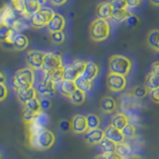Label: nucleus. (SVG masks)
I'll return each mask as SVG.
<instances>
[{"mask_svg": "<svg viewBox=\"0 0 159 159\" xmlns=\"http://www.w3.org/2000/svg\"><path fill=\"white\" fill-rule=\"evenodd\" d=\"M29 145L35 150H48L51 148L56 141L55 134L47 128L40 129V130L28 132Z\"/></svg>", "mask_w": 159, "mask_h": 159, "instance_id": "1", "label": "nucleus"}, {"mask_svg": "<svg viewBox=\"0 0 159 159\" xmlns=\"http://www.w3.org/2000/svg\"><path fill=\"white\" fill-rule=\"evenodd\" d=\"M35 82V74L34 70L29 67H25L19 69L15 72L11 79V86L15 92L20 89H27L33 87Z\"/></svg>", "mask_w": 159, "mask_h": 159, "instance_id": "2", "label": "nucleus"}, {"mask_svg": "<svg viewBox=\"0 0 159 159\" xmlns=\"http://www.w3.org/2000/svg\"><path fill=\"white\" fill-rule=\"evenodd\" d=\"M111 35V26L107 20L102 18H96L89 25V37L93 41L102 42Z\"/></svg>", "mask_w": 159, "mask_h": 159, "instance_id": "3", "label": "nucleus"}, {"mask_svg": "<svg viewBox=\"0 0 159 159\" xmlns=\"http://www.w3.org/2000/svg\"><path fill=\"white\" fill-rule=\"evenodd\" d=\"M132 68L131 60L123 55H112L108 60L109 73L127 76Z\"/></svg>", "mask_w": 159, "mask_h": 159, "instance_id": "4", "label": "nucleus"}, {"mask_svg": "<svg viewBox=\"0 0 159 159\" xmlns=\"http://www.w3.org/2000/svg\"><path fill=\"white\" fill-rule=\"evenodd\" d=\"M55 15V12L52 8L50 7H41L36 13L32 15V17L30 18L31 20L32 27L40 29L45 26H47L48 23L51 21V19Z\"/></svg>", "mask_w": 159, "mask_h": 159, "instance_id": "5", "label": "nucleus"}, {"mask_svg": "<svg viewBox=\"0 0 159 159\" xmlns=\"http://www.w3.org/2000/svg\"><path fill=\"white\" fill-rule=\"evenodd\" d=\"M86 63L83 60H75V61L68 65L64 66V80L69 81H76V80L83 75V72L86 67Z\"/></svg>", "mask_w": 159, "mask_h": 159, "instance_id": "6", "label": "nucleus"}, {"mask_svg": "<svg viewBox=\"0 0 159 159\" xmlns=\"http://www.w3.org/2000/svg\"><path fill=\"white\" fill-rule=\"evenodd\" d=\"M43 111L40 103V98H35L24 104V111L22 113L23 120L26 124H29L39 112Z\"/></svg>", "mask_w": 159, "mask_h": 159, "instance_id": "7", "label": "nucleus"}, {"mask_svg": "<svg viewBox=\"0 0 159 159\" xmlns=\"http://www.w3.org/2000/svg\"><path fill=\"white\" fill-rule=\"evenodd\" d=\"M18 14L19 13L14 9L13 5L5 4L0 8V23L13 28L20 20V18H18Z\"/></svg>", "mask_w": 159, "mask_h": 159, "instance_id": "8", "label": "nucleus"}, {"mask_svg": "<svg viewBox=\"0 0 159 159\" xmlns=\"http://www.w3.org/2000/svg\"><path fill=\"white\" fill-rule=\"evenodd\" d=\"M107 87L109 91L113 93H119L124 91L127 86V80L125 76L113 73H108L106 79Z\"/></svg>", "mask_w": 159, "mask_h": 159, "instance_id": "9", "label": "nucleus"}, {"mask_svg": "<svg viewBox=\"0 0 159 159\" xmlns=\"http://www.w3.org/2000/svg\"><path fill=\"white\" fill-rule=\"evenodd\" d=\"M37 93L41 98L51 99L56 93V84H54L51 80L44 75L41 82L38 84Z\"/></svg>", "mask_w": 159, "mask_h": 159, "instance_id": "10", "label": "nucleus"}, {"mask_svg": "<svg viewBox=\"0 0 159 159\" xmlns=\"http://www.w3.org/2000/svg\"><path fill=\"white\" fill-rule=\"evenodd\" d=\"M45 55H46V52L39 51V50H30L25 56L26 64L29 68H31L34 71L42 70Z\"/></svg>", "mask_w": 159, "mask_h": 159, "instance_id": "11", "label": "nucleus"}, {"mask_svg": "<svg viewBox=\"0 0 159 159\" xmlns=\"http://www.w3.org/2000/svg\"><path fill=\"white\" fill-rule=\"evenodd\" d=\"M63 66V60L60 55L53 53V52H46L44 58V63L42 67V71L44 73H48L50 71H53L55 69L62 68Z\"/></svg>", "mask_w": 159, "mask_h": 159, "instance_id": "12", "label": "nucleus"}, {"mask_svg": "<svg viewBox=\"0 0 159 159\" xmlns=\"http://www.w3.org/2000/svg\"><path fill=\"white\" fill-rule=\"evenodd\" d=\"M50 122V118L48 116V114L45 111L39 112L33 120L30 122L28 125V132H32V131H36L40 130V129L46 128L47 125Z\"/></svg>", "mask_w": 159, "mask_h": 159, "instance_id": "13", "label": "nucleus"}, {"mask_svg": "<svg viewBox=\"0 0 159 159\" xmlns=\"http://www.w3.org/2000/svg\"><path fill=\"white\" fill-rule=\"evenodd\" d=\"M71 130L74 133L77 134H84L88 130V122H87V116L83 114H76L71 120Z\"/></svg>", "mask_w": 159, "mask_h": 159, "instance_id": "14", "label": "nucleus"}, {"mask_svg": "<svg viewBox=\"0 0 159 159\" xmlns=\"http://www.w3.org/2000/svg\"><path fill=\"white\" fill-rule=\"evenodd\" d=\"M103 138H104V131L101 128L88 130L84 134V139L86 140V142L89 145H97V144H99Z\"/></svg>", "mask_w": 159, "mask_h": 159, "instance_id": "15", "label": "nucleus"}, {"mask_svg": "<svg viewBox=\"0 0 159 159\" xmlns=\"http://www.w3.org/2000/svg\"><path fill=\"white\" fill-rule=\"evenodd\" d=\"M103 131H104V137L113 142H116V144L122 143L125 140V137L123 136L121 130H119L116 127L112 126L111 124H108Z\"/></svg>", "mask_w": 159, "mask_h": 159, "instance_id": "16", "label": "nucleus"}, {"mask_svg": "<svg viewBox=\"0 0 159 159\" xmlns=\"http://www.w3.org/2000/svg\"><path fill=\"white\" fill-rule=\"evenodd\" d=\"M66 26V20H65L64 16L59 13H55L53 18L51 19L47 25L48 31L50 33L53 32H59V31H63Z\"/></svg>", "mask_w": 159, "mask_h": 159, "instance_id": "17", "label": "nucleus"}, {"mask_svg": "<svg viewBox=\"0 0 159 159\" xmlns=\"http://www.w3.org/2000/svg\"><path fill=\"white\" fill-rule=\"evenodd\" d=\"M23 14L22 16L26 19H30L34 13H36L42 6L36 0H22Z\"/></svg>", "mask_w": 159, "mask_h": 159, "instance_id": "18", "label": "nucleus"}, {"mask_svg": "<svg viewBox=\"0 0 159 159\" xmlns=\"http://www.w3.org/2000/svg\"><path fill=\"white\" fill-rule=\"evenodd\" d=\"M16 96H17L18 101L24 106V104L28 102L29 101H31V99L38 97L37 89H35L34 87H31V88L20 89V91L16 92Z\"/></svg>", "mask_w": 159, "mask_h": 159, "instance_id": "19", "label": "nucleus"}, {"mask_svg": "<svg viewBox=\"0 0 159 159\" xmlns=\"http://www.w3.org/2000/svg\"><path fill=\"white\" fill-rule=\"evenodd\" d=\"M99 107L102 111V112L109 114L114 112L117 109V102L116 99L112 97H103L101 102H99Z\"/></svg>", "mask_w": 159, "mask_h": 159, "instance_id": "20", "label": "nucleus"}, {"mask_svg": "<svg viewBox=\"0 0 159 159\" xmlns=\"http://www.w3.org/2000/svg\"><path fill=\"white\" fill-rule=\"evenodd\" d=\"M97 14L98 18H102L104 20L112 19L113 8L108 1L99 2L97 6Z\"/></svg>", "mask_w": 159, "mask_h": 159, "instance_id": "21", "label": "nucleus"}, {"mask_svg": "<svg viewBox=\"0 0 159 159\" xmlns=\"http://www.w3.org/2000/svg\"><path fill=\"white\" fill-rule=\"evenodd\" d=\"M98 74H99V67H98V65L96 64L94 62L88 61L86 63V67H84V70L82 76L93 82L94 79L98 78Z\"/></svg>", "mask_w": 159, "mask_h": 159, "instance_id": "22", "label": "nucleus"}, {"mask_svg": "<svg viewBox=\"0 0 159 159\" xmlns=\"http://www.w3.org/2000/svg\"><path fill=\"white\" fill-rule=\"evenodd\" d=\"M77 89L76 83L74 81H69V80H63V81L59 84V91L64 97L70 98V97L75 93Z\"/></svg>", "mask_w": 159, "mask_h": 159, "instance_id": "23", "label": "nucleus"}, {"mask_svg": "<svg viewBox=\"0 0 159 159\" xmlns=\"http://www.w3.org/2000/svg\"><path fill=\"white\" fill-rule=\"evenodd\" d=\"M129 123V118L126 114H124L122 112H116L114 113L111 116V124L112 126L116 127L119 130H122V129L125 127L127 124Z\"/></svg>", "mask_w": 159, "mask_h": 159, "instance_id": "24", "label": "nucleus"}, {"mask_svg": "<svg viewBox=\"0 0 159 159\" xmlns=\"http://www.w3.org/2000/svg\"><path fill=\"white\" fill-rule=\"evenodd\" d=\"M146 42L148 46L152 50L159 52V30L158 29H153L151 31H149V33L147 34Z\"/></svg>", "mask_w": 159, "mask_h": 159, "instance_id": "25", "label": "nucleus"}, {"mask_svg": "<svg viewBox=\"0 0 159 159\" xmlns=\"http://www.w3.org/2000/svg\"><path fill=\"white\" fill-rule=\"evenodd\" d=\"M44 75L51 80L54 84H56L57 86V84H59L64 80V67L55 69L53 71H50L48 73H44Z\"/></svg>", "mask_w": 159, "mask_h": 159, "instance_id": "26", "label": "nucleus"}, {"mask_svg": "<svg viewBox=\"0 0 159 159\" xmlns=\"http://www.w3.org/2000/svg\"><path fill=\"white\" fill-rule=\"evenodd\" d=\"M12 46L15 50L17 51H24L26 50L29 46V39L26 35L24 34H19L13 42Z\"/></svg>", "mask_w": 159, "mask_h": 159, "instance_id": "27", "label": "nucleus"}, {"mask_svg": "<svg viewBox=\"0 0 159 159\" xmlns=\"http://www.w3.org/2000/svg\"><path fill=\"white\" fill-rule=\"evenodd\" d=\"M98 145H99V148H101L102 154H109V153L116 152L117 144L116 142H113V141L109 140V139L104 137Z\"/></svg>", "mask_w": 159, "mask_h": 159, "instance_id": "28", "label": "nucleus"}, {"mask_svg": "<svg viewBox=\"0 0 159 159\" xmlns=\"http://www.w3.org/2000/svg\"><path fill=\"white\" fill-rule=\"evenodd\" d=\"M148 91H152L154 89L159 88V76L150 72L145 77V84H144Z\"/></svg>", "mask_w": 159, "mask_h": 159, "instance_id": "29", "label": "nucleus"}, {"mask_svg": "<svg viewBox=\"0 0 159 159\" xmlns=\"http://www.w3.org/2000/svg\"><path fill=\"white\" fill-rule=\"evenodd\" d=\"M76 86L78 89H81V91L84 92V93H89L92 91V88H93V82L89 81V80L86 79L83 76H80L76 81Z\"/></svg>", "mask_w": 159, "mask_h": 159, "instance_id": "30", "label": "nucleus"}, {"mask_svg": "<svg viewBox=\"0 0 159 159\" xmlns=\"http://www.w3.org/2000/svg\"><path fill=\"white\" fill-rule=\"evenodd\" d=\"M86 98H87L86 93L77 89L76 91H75V93L70 97L69 99L72 102V103L76 104V106H81V104H83L84 102H86Z\"/></svg>", "mask_w": 159, "mask_h": 159, "instance_id": "31", "label": "nucleus"}, {"mask_svg": "<svg viewBox=\"0 0 159 159\" xmlns=\"http://www.w3.org/2000/svg\"><path fill=\"white\" fill-rule=\"evenodd\" d=\"M87 116V122H88V127L89 130H93V129H97L99 128L101 125V118L98 116V114L94 113H89Z\"/></svg>", "mask_w": 159, "mask_h": 159, "instance_id": "32", "label": "nucleus"}, {"mask_svg": "<svg viewBox=\"0 0 159 159\" xmlns=\"http://www.w3.org/2000/svg\"><path fill=\"white\" fill-rule=\"evenodd\" d=\"M132 13H130L127 9H117V10H113V14H112V19H114L116 21L118 22H123L126 21V19L130 16Z\"/></svg>", "mask_w": 159, "mask_h": 159, "instance_id": "33", "label": "nucleus"}, {"mask_svg": "<svg viewBox=\"0 0 159 159\" xmlns=\"http://www.w3.org/2000/svg\"><path fill=\"white\" fill-rule=\"evenodd\" d=\"M130 94L136 98H143L149 94V91L145 86H136L130 91Z\"/></svg>", "mask_w": 159, "mask_h": 159, "instance_id": "34", "label": "nucleus"}, {"mask_svg": "<svg viewBox=\"0 0 159 159\" xmlns=\"http://www.w3.org/2000/svg\"><path fill=\"white\" fill-rule=\"evenodd\" d=\"M50 40H51L53 44L55 45H61L65 42V40H66V36H65V33L63 31L53 32V33H50Z\"/></svg>", "mask_w": 159, "mask_h": 159, "instance_id": "35", "label": "nucleus"}, {"mask_svg": "<svg viewBox=\"0 0 159 159\" xmlns=\"http://www.w3.org/2000/svg\"><path fill=\"white\" fill-rule=\"evenodd\" d=\"M130 151H131L130 146H129L128 144L125 143V142L118 143L117 146H116V153H118L119 155L124 157V158L129 156V154H130Z\"/></svg>", "mask_w": 159, "mask_h": 159, "instance_id": "36", "label": "nucleus"}, {"mask_svg": "<svg viewBox=\"0 0 159 159\" xmlns=\"http://www.w3.org/2000/svg\"><path fill=\"white\" fill-rule=\"evenodd\" d=\"M121 132L125 138H133V137H135L136 132H137L136 126L132 123H128L127 125L122 129Z\"/></svg>", "mask_w": 159, "mask_h": 159, "instance_id": "37", "label": "nucleus"}, {"mask_svg": "<svg viewBox=\"0 0 159 159\" xmlns=\"http://www.w3.org/2000/svg\"><path fill=\"white\" fill-rule=\"evenodd\" d=\"M108 2L111 3L113 10L117 9H127L128 3L127 0H108Z\"/></svg>", "mask_w": 159, "mask_h": 159, "instance_id": "38", "label": "nucleus"}, {"mask_svg": "<svg viewBox=\"0 0 159 159\" xmlns=\"http://www.w3.org/2000/svg\"><path fill=\"white\" fill-rule=\"evenodd\" d=\"M11 28L3 23H0V42H5Z\"/></svg>", "mask_w": 159, "mask_h": 159, "instance_id": "39", "label": "nucleus"}, {"mask_svg": "<svg viewBox=\"0 0 159 159\" xmlns=\"http://www.w3.org/2000/svg\"><path fill=\"white\" fill-rule=\"evenodd\" d=\"M125 22L127 23L128 26H130L131 28H135V27H138V25L140 24V20H139V18L136 15L131 14L130 16L126 19Z\"/></svg>", "mask_w": 159, "mask_h": 159, "instance_id": "40", "label": "nucleus"}, {"mask_svg": "<svg viewBox=\"0 0 159 159\" xmlns=\"http://www.w3.org/2000/svg\"><path fill=\"white\" fill-rule=\"evenodd\" d=\"M8 97V88L5 84L0 83V102H3Z\"/></svg>", "mask_w": 159, "mask_h": 159, "instance_id": "41", "label": "nucleus"}, {"mask_svg": "<svg viewBox=\"0 0 159 159\" xmlns=\"http://www.w3.org/2000/svg\"><path fill=\"white\" fill-rule=\"evenodd\" d=\"M20 34V32H18L17 30H15L13 28H11V30H10V32H9V35H8V37L6 39V43L8 44H13V42L15 41V39H16V37L18 36V35Z\"/></svg>", "mask_w": 159, "mask_h": 159, "instance_id": "42", "label": "nucleus"}, {"mask_svg": "<svg viewBox=\"0 0 159 159\" xmlns=\"http://www.w3.org/2000/svg\"><path fill=\"white\" fill-rule=\"evenodd\" d=\"M59 128L61 129L62 131L66 132V131H69L71 130V121L69 120H66V119H63V120H61L59 122Z\"/></svg>", "mask_w": 159, "mask_h": 159, "instance_id": "43", "label": "nucleus"}, {"mask_svg": "<svg viewBox=\"0 0 159 159\" xmlns=\"http://www.w3.org/2000/svg\"><path fill=\"white\" fill-rule=\"evenodd\" d=\"M40 103H41V108H42L43 111H48V109L51 108V106H52L51 99H48V98H40Z\"/></svg>", "mask_w": 159, "mask_h": 159, "instance_id": "44", "label": "nucleus"}, {"mask_svg": "<svg viewBox=\"0 0 159 159\" xmlns=\"http://www.w3.org/2000/svg\"><path fill=\"white\" fill-rule=\"evenodd\" d=\"M149 96L151 98V101L154 103L159 104V88L154 89L152 91H149Z\"/></svg>", "mask_w": 159, "mask_h": 159, "instance_id": "45", "label": "nucleus"}, {"mask_svg": "<svg viewBox=\"0 0 159 159\" xmlns=\"http://www.w3.org/2000/svg\"><path fill=\"white\" fill-rule=\"evenodd\" d=\"M142 0H127V3H128V8H135L138 7L139 5L141 4Z\"/></svg>", "mask_w": 159, "mask_h": 159, "instance_id": "46", "label": "nucleus"}, {"mask_svg": "<svg viewBox=\"0 0 159 159\" xmlns=\"http://www.w3.org/2000/svg\"><path fill=\"white\" fill-rule=\"evenodd\" d=\"M151 72L159 76V61H155L151 64Z\"/></svg>", "mask_w": 159, "mask_h": 159, "instance_id": "47", "label": "nucleus"}, {"mask_svg": "<svg viewBox=\"0 0 159 159\" xmlns=\"http://www.w3.org/2000/svg\"><path fill=\"white\" fill-rule=\"evenodd\" d=\"M106 156L107 159H124V157L120 156L118 153L113 152V153H109V154H106Z\"/></svg>", "mask_w": 159, "mask_h": 159, "instance_id": "48", "label": "nucleus"}, {"mask_svg": "<svg viewBox=\"0 0 159 159\" xmlns=\"http://www.w3.org/2000/svg\"><path fill=\"white\" fill-rule=\"evenodd\" d=\"M49 1L53 5H55V6H62V5L68 2V0H49Z\"/></svg>", "mask_w": 159, "mask_h": 159, "instance_id": "49", "label": "nucleus"}, {"mask_svg": "<svg viewBox=\"0 0 159 159\" xmlns=\"http://www.w3.org/2000/svg\"><path fill=\"white\" fill-rule=\"evenodd\" d=\"M6 80H7L6 75H5V73L3 71H1V70H0V83L5 84V83H6Z\"/></svg>", "mask_w": 159, "mask_h": 159, "instance_id": "50", "label": "nucleus"}, {"mask_svg": "<svg viewBox=\"0 0 159 159\" xmlns=\"http://www.w3.org/2000/svg\"><path fill=\"white\" fill-rule=\"evenodd\" d=\"M149 2H150L153 6L159 7V0H149Z\"/></svg>", "mask_w": 159, "mask_h": 159, "instance_id": "51", "label": "nucleus"}, {"mask_svg": "<svg viewBox=\"0 0 159 159\" xmlns=\"http://www.w3.org/2000/svg\"><path fill=\"white\" fill-rule=\"evenodd\" d=\"M36 1H38L39 2V4L41 5V6H43V5L46 3V2H48L49 0H36Z\"/></svg>", "mask_w": 159, "mask_h": 159, "instance_id": "52", "label": "nucleus"}, {"mask_svg": "<svg viewBox=\"0 0 159 159\" xmlns=\"http://www.w3.org/2000/svg\"><path fill=\"white\" fill-rule=\"evenodd\" d=\"M96 159H107V156H106V154H101V155L97 156Z\"/></svg>", "mask_w": 159, "mask_h": 159, "instance_id": "53", "label": "nucleus"}, {"mask_svg": "<svg viewBox=\"0 0 159 159\" xmlns=\"http://www.w3.org/2000/svg\"><path fill=\"white\" fill-rule=\"evenodd\" d=\"M12 1V3H14V2H18V1H22V0H11Z\"/></svg>", "mask_w": 159, "mask_h": 159, "instance_id": "54", "label": "nucleus"}, {"mask_svg": "<svg viewBox=\"0 0 159 159\" xmlns=\"http://www.w3.org/2000/svg\"><path fill=\"white\" fill-rule=\"evenodd\" d=\"M2 158V156H1V153H0V159H1Z\"/></svg>", "mask_w": 159, "mask_h": 159, "instance_id": "55", "label": "nucleus"}]
</instances>
